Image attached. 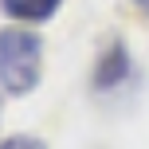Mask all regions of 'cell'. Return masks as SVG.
<instances>
[{
    "label": "cell",
    "mask_w": 149,
    "mask_h": 149,
    "mask_svg": "<svg viewBox=\"0 0 149 149\" xmlns=\"http://www.w3.org/2000/svg\"><path fill=\"white\" fill-rule=\"evenodd\" d=\"M39 59H43V39L36 31L8 28L0 31V86L8 94H28L39 82Z\"/></svg>",
    "instance_id": "cell-1"
},
{
    "label": "cell",
    "mask_w": 149,
    "mask_h": 149,
    "mask_svg": "<svg viewBox=\"0 0 149 149\" xmlns=\"http://www.w3.org/2000/svg\"><path fill=\"white\" fill-rule=\"evenodd\" d=\"M130 74V55H126V47H118L114 43L110 51H106V59H102V67H98V74H94V82L98 86H114V82H122Z\"/></svg>",
    "instance_id": "cell-2"
},
{
    "label": "cell",
    "mask_w": 149,
    "mask_h": 149,
    "mask_svg": "<svg viewBox=\"0 0 149 149\" xmlns=\"http://www.w3.org/2000/svg\"><path fill=\"white\" fill-rule=\"evenodd\" d=\"M8 16L16 20H47V16L59 8V0H0Z\"/></svg>",
    "instance_id": "cell-3"
},
{
    "label": "cell",
    "mask_w": 149,
    "mask_h": 149,
    "mask_svg": "<svg viewBox=\"0 0 149 149\" xmlns=\"http://www.w3.org/2000/svg\"><path fill=\"white\" fill-rule=\"evenodd\" d=\"M0 149H43V141H36V137H8Z\"/></svg>",
    "instance_id": "cell-4"
},
{
    "label": "cell",
    "mask_w": 149,
    "mask_h": 149,
    "mask_svg": "<svg viewBox=\"0 0 149 149\" xmlns=\"http://www.w3.org/2000/svg\"><path fill=\"white\" fill-rule=\"evenodd\" d=\"M134 4H137V8H141V12H149V0H134Z\"/></svg>",
    "instance_id": "cell-5"
}]
</instances>
